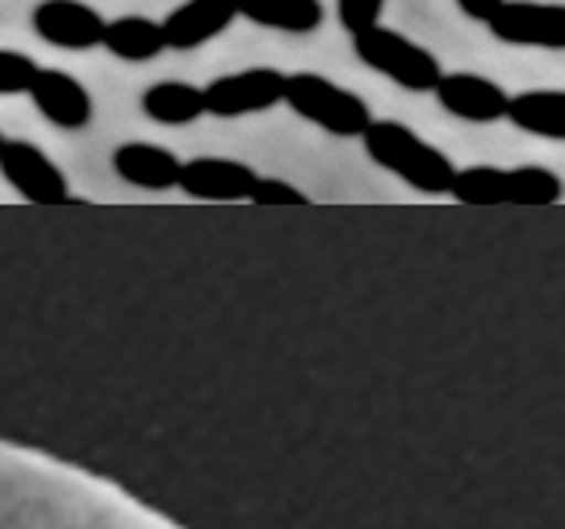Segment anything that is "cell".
<instances>
[{"label": "cell", "instance_id": "7402d4cb", "mask_svg": "<svg viewBox=\"0 0 565 529\" xmlns=\"http://www.w3.org/2000/svg\"><path fill=\"white\" fill-rule=\"evenodd\" d=\"M4 145H8V138H4V134H0V152H4Z\"/></svg>", "mask_w": 565, "mask_h": 529}, {"label": "cell", "instance_id": "5b68a950", "mask_svg": "<svg viewBox=\"0 0 565 529\" xmlns=\"http://www.w3.org/2000/svg\"><path fill=\"white\" fill-rule=\"evenodd\" d=\"M205 114L220 120H234L247 114H265L287 96V75L276 67H247L234 75L212 78L205 88Z\"/></svg>", "mask_w": 565, "mask_h": 529}, {"label": "cell", "instance_id": "ac0fdd59", "mask_svg": "<svg viewBox=\"0 0 565 529\" xmlns=\"http://www.w3.org/2000/svg\"><path fill=\"white\" fill-rule=\"evenodd\" d=\"M35 75H40V67L29 53L0 46V96H29Z\"/></svg>", "mask_w": 565, "mask_h": 529}, {"label": "cell", "instance_id": "ba28073f", "mask_svg": "<svg viewBox=\"0 0 565 529\" xmlns=\"http://www.w3.org/2000/svg\"><path fill=\"white\" fill-rule=\"evenodd\" d=\"M32 29L57 50H93L103 46L106 18L85 0H40L32 8Z\"/></svg>", "mask_w": 565, "mask_h": 529}, {"label": "cell", "instance_id": "9a60e30c", "mask_svg": "<svg viewBox=\"0 0 565 529\" xmlns=\"http://www.w3.org/2000/svg\"><path fill=\"white\" fill-rule=\"evenodd\" d=\"M509 123L547 141H565V88H526L509 99Z\"/></svg>", "mask_w": 565, "mask_h": 529}, {"label": "cell", "instance_id": "2e32d148", "mask_svg": "<svg viewBox=\"0 0 565 529\" xmlns=\"http://www.w3.org/2000/svg\"><path fill=\"white\" fill-rule=\"evenodd\" d=\"M103 46L124 64H149L167 50L163 22H152L146 14H120L106 22Z\"/></svg>", "mask_w": 565, "mask_h": 529}, {"label": "cell", "instance_id": "44dd1931", "mask_svg": "<svg viewBox=\"0 0 565 529\" xmlns=\"http://www.w3.org/2000/svg\"><path fill=\"white\" fill-rule=\"evenodd\" d=\"M505 4V0H456V8L463 11L467 18H473V22H491V14L499 11Z\"/></svg>", "mask_w": 565, "mask_h": 529}, {"label": "cell", "instance_id": "6da1fadb", "mask_svg": "<svg viewBox=\"0 0 565 529\" xmlns=\"http://www.w3.org/2000/svg\"><path fill=\"white\" fill-rule=\"evenodd\" d=\"M364 152L375 166L396 173L403 184L424 194H449L456 181V163L399 120H371L364 131Z\"/></svg>", "mask_w": 565, "mask_h": 529}, {"label": "cell", "instance_id": "d6986e66", "mask_svg": "<svg viewBox=\"0 0 565 529\" xmlns=\"http://www.w3.org/2000/svg\"><path fill=\"white\" fill-rule=\"evenodd\" d=\"M382 8H385V0H335V18H340V25L350 35H358V32L382 25L379 22Z\"/></svg>", "mask_w": 565, "mask_h": 529}, {"label": "cell", "instance_id": "7c38bea8", "mask_svg": "<svg viewBox=\"0 0 565 529\" xmlns=\"http://www.w3.org/2000/svg\"><path fill=\"white\" fill-rule=\"evenodd\" d=\"M237 0H184L163 18L167 50H199L234 25Z\"/></svg>", "mask_w": 565, "mask_h": 529}, {"label": "cell", "instance_id": "4fadbf2b", "mask_svg": "<svg viewBox=\"0 0 565 529\" xmlns=\"http://www.w3.org/2000/svg\"><path fill=\"white\" fill-rule=\"evenodd\" d=\"M181 159L170 149L152 145V141H128V145L114 149V170L120 181L146 191H167L181 181Z\"/></svg>", "mask_w": 565, "mask_h": 529}, {"label": "cell", "instance_id": "5bb4252c", "mask_svg": "<svg viewBox=\"0 0 565 529\" xmlns=\"http://www.w3.org/2000/svg\"><path fill=\"white\" fill-rule=\"evenodd\" d=\"M237 14L273 32L311 35L326 22V4L322 0H237Z\"/></svg>", "mask_w": 565, "mask_h": 529}, {"label": "cell", "instance_id": "9c48e42d", "mask_svg": "<svg viewBox=\"0 0 565 529\" xmlns=\"http://www.w3.org/2000/svg\"><path fill=\"white\" fill-rule=\"evenodd\" d=\"M435 99L441 110L452 114L456 120L494 123V120H505L512 96L499 82H491L484 75H473V71H449V75H441V82L435 88Z\"/></svg>", "mask_w": 565, "mask_h": 529}, {"label": "cell", "instance_id": "ffe728a7", "mask_svg": "<svg viewBox=\"0 0 565 529\" xmlns=\"http://www.w3.org/2000/svg\"><path fill=\"white\" fill-rule=\"evenodd\" d=\"M252 202L255 205H308V194L294 187L290 181H279V176H258Z\"/></svg>", "mask_w": 565, "mask_h": 529}, {"label": "cell", "instance_id": "277c9868", "mask_svg": "<svg viewBox=\"0 0 565 529\" xmlns=\"http://www.w3.org/2000/svg\"><path fill=\"white\" fill-rule=\"evenodd\" d=\"M350 40H353V53H358L361 64H367L375 75H385L388 82H396L399 88H406V93H435L441 75H446L428 46L406 40V35L396 29L375 25L367 32L350 35Z\"/></svg>", "mask_w": 565, "mask_h": 529}, {"label": "cell", "instance_id": "e0dca14e", "mask_svg": "<svg viewBox=\"0 0 565 529\" xmlns=\"http://www.w3.org/2000/svg\"><path fill=\"white\" fill-rule=\"evenodd\" d=\"M141 110L167 128H184L205 117V93L191 82H156L141 93Z\"/></svg>", "mask_w": 565, "mask_h": 529}, {"label": "cell", "instance_id": "7a4b0ae2", "mask_svg": "<svg viewBox=\"0 0 565 529\" xmlns=\"http://www.w3.org/2000/svg\"><path fill=\"white\" fill-rule=\"evenodd\" d=\"M452 198L459 205H555L565 184L547 166H467L456 170Z\"/></svg>", "mask_w": 565, "mask_h": 529}, {"label": "cell", "instance_id": "8fae6325", "mask_svg": "<svg viewBox=\"0 0 565 529\" xmlns=\"http://www.w3.org/2000/svg\"><path fill=\"white\" fill-rule=\"evenodd\" d=\"M29 99L53 128H64V131L88 128V120L96 114L88 88L75 75H67V71H57V67H40V75H35L29 88Z\"/></svg>", "mask_w": 565, "mask_h": 529}, {"label": "cell", "instance_id": "30bf717a", "mask_svg": "<svg viewBox=\"0 0 565 529\" xmlns=\"http://www.w3.org/2000/svg\"><path fill=\"white\" fill-rule=\"evenodd\" d=\"M255 184L258 173L252 166L223 155L188 159L181 166V181H177V187L199 202H252Z\"/></svg>", "mask_w": 565, "mask_h": 529}, {"label": "cell", "instance_id": "52a82bcc", "mask_svg": "<svg viewBox=\"0 0 565 529\" xmlns=\"http://www.w3.org/2000/svg\"><path fill=\"white\" fill-rule=\"evenodd\" d=\"M0 173H4V181L32 205L71 202L64 170L53 163L40 145H32V141H22V138L8 141L4 152H0Z\"/></svg>", "mask_w": 565, "mask_h": 529}, {"label": "cell", "instance_id": "8992f818", "mask_svg": "<svg viewBox=\"0 0 565 529\" xmlns=\"http://www.w3.org/2000/svg\"><path fill=\"white\" fill-rule=\"evenodd\" d=\"M488 32L509 46L565 50V4L547 0H505L491 14Z\"/></svg>", "mask_w": 565, "mask_h": 529}, {"label": "cell", "instance_id": "3957f363", "mask_svg": "<svg viewBox=\"0 0 565 529\" xmlns=\"http://www.w3.org/2000/svg\"><path fill=\"white\" fill-rule=\"evenodd\" d=\"M282 102L300 120H308L335 138H364L371 120H375L371 117V106L358 93L335 85L326 75H315V71L287 75V96H282Z\"/></svg>", "mask_w": 565, "mask_h": 529}]
</instances>
